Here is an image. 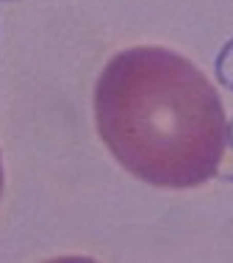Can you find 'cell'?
I'll return each mask as SVG.
<instances>
[{"label":"cell","mask_w":233,"mask_h":263,"mask_svg":"<svg viewBox=\"0 0 233 263\" xmlns=\"http://www.w3.org/2000/svg\"><path fill=\"white\" fill-rule=\"evenodd\" d=\"M97 133L139 180L161 189L203 186L220 172L230 125L220 91L167 47H131L95 86Z\"/></svg>","instance_id":"1"},{"label":"cell","mask_w":233,"mask_h":263,"mask_svg":"<svg viewBox=\"0 0 233 263\" xmlns=\"http://www.w3.org/2000/svg\"><path fill=\"white\" fill-rule=\"evenodd\" d=\"M0 191H3V163H0Z\"/></svg>","instance_id":"2"}]
</instances>
